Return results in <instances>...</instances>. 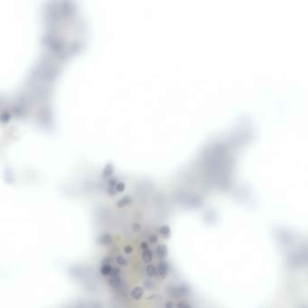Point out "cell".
<instances>
[{"label":"cell","instance_id":"5","mask_svg":"<svg viewBox=\"0 0 308 308\" xmlns=\"http://www.w3.org/2000/svg\"><path fill=\"white\" fill-rule=\"evenodd\" d=\"M142 259L145 263L149 264L153 259V252L149 248L146 250H142Z\"/></svg>","mask_w":308,"mask_h":308},{"label":"cell","instance_id":"2","mask_svg":"<svg viewBox=\"0 0 308 308\" xmlns=\"http://www.w3.org/2000/svg\"><path fill=\"white\" fill-rule=\"evenodd\" d=\"M155 254L158 259H164L167 256V247L165 244H160L155 248Z\"/></svg>","mask_w":308,"mask_h":308},{"label":"cell","instance_id":"9","mask_svg":"<svg viewBox=\"0 0 308 308\" xmlns=\"http://www.w3.org/2000/svg\"><path fill=\"white\" fill-rule=\"evenodd\" d=\"M159 233L162 235L164 238H168L170 236V228L168 226H162L158 229Z\"/></svg>","mask_w":308,"mask_h":308},{"label":"cell","instance_id":"14","mask_svg":"<svg viewBox=\"0 0 308 308\" xmlns=\"http://www.w3.org/2000/svg\"><path fill=\"white\" fill-rule=\"evenodd\" d=\"M176 308H192V306L185 302H179L176 304Z\"/></svg>","mask_w":308,"mask_h":308},{"label":"cell","instance_id":"3","mask_svg":"<svg viewBox=\"0 0 308 308\" xmlns=\"http://www.w3.org/2000/svg\"><path fill=\"white\" fill-rule=\"evenodd\" d=\"M157 271L162 277H165L169 271V264L166 261H161L157 266Z\"/></svg>","mask_w":308,"mask_h":308},{"label":"cell","instance_id":"7","mask_svg":"<svg viewBox=\"0 0 308 308\" xmlns=\"http://www.w3.org/2000/svg\"><path fill=\"white\" fill-rule=\"evenodd\" d=\"M112 271H113V268L110 264H104L100 269V274L103 276H110Z\"/></svg>","mask_w":308,"mask_h":308},{"label":"cell","instance_id":"6","mask_svg":"<svg viewBox=\"0 0 308 308\" xmlns=\"http://www.w3.org/2000/svg\"><path fill=\"white\" fill-rule=\"evenodd\" d=\"M131 295H132V297L135 299V300H139L143 295H144V289L143 287L141 286H136L133 288V290L131 292Z\"/></svg>","mask_w":308,"mask_h":308},{"label":"cell","instance_id":"17","mask_svg":"<svg viewBox=\"0 0 308 308\" xmlns=\"http://www.w3.org/2000/svg\"><path fill=\"white\" fill-rule=\"evenodd\" d=\"M140 248H141L142 250H146V249H148V248H148V244H147V242H146V241L141 242Z\"/></svg>","mask_w":308,"mask_h":308},{"label":"cell","instance_id":"11","mask_svg":"<svg viewBox=\"0 0 308 308\" xmlns=\"http://www.w3.org/2000/svg\"><path fill=\"white\" fill-rule=\"evenodd\" d=\"M130 202H131V198H129V197H125V198H123L122 200H120V201L118 203V207H119V208L124 207L125 205L129 204Z\"/></svg>","mask_w":308,"mask_h":308},{"label":"cell","instance_id":"16","mask_svg":"<svg viewBox=\"0 0 308 308\" xmlns=\"http://www.w3.org/2000/svg\"><path fill=\"white\" fill-rule=\"evenodd\" d=\"M133 230H134L136 233L139 232V231L141 230V225L138 224V223H135V224L133 225Z\"/></svg>","mask_w":308,"mask_h":308},{"label":"cell","instance_id":"12","mask_svg":"<svg viewBox=\"0 0 308 308\" xmlns=\"http://www.w3.org/2000/svg\"><path fill=\"white\" fill-rule=\"evenodd\" d=\"M116 261H117V263H118L119 266H126V265L129 264L128 260H126L123 256H120V255L117 257Z\"/></svg>","mask_w":308,"mask_h":308},{"label":"cell","instance_id":"1","mask_svg":"<svg viewBox=\"0 0 308 308\" xmlns=\"http://www.w3.org/2000/svg\"><path fill=\"white\" fill-rule=\"evenodd\" d=\"M119 275H120V269L118 267L113 268L111 275L110 276V277H108V284L110 285V287L116 288V287L120 285L121 280H120Z\"/></svg>","mask_w":308,"mask_h":308},{"label":"cell","instance_id":"8","mask_svg":"<svg viewBox=\"0 0 308 308\" xmlns=\"http://www.w3.org/2000/svg\"><path fill=\"white\" fill-rule=\"evenodd\" d=\"M157 272H158V271H157L156 267H155L154 265L149 264V265L147 266V267H146V273H147V275L149 277H155V275H156Z\"/></svg>","mask_w":308,"mask_h":308},{"label":"cell","instance_id":"10","mask_svg":"<svg viewBox=\"0 0 308 308\" xmlns=\"http://www.w3.org/2000/svg\"><path fill=\"white\" fill-rule=\"evenodd\" d=\"M144 287L147 289V290H152L155 287V284L151 279H146L144 281Z\"/></svg>","mask_w":308,"mask_h":308},{"label":"cell","instance_id":"4","mask_svg":"<svg viewBox=\"0 0 308 308\" xmlns=\"http://www.w3.org/2000/svg\"><path fill=\"white\" fill-rule=\"evenodd\" d=\"M99 243L101 244V245H104V246H108V245H110L112 243V237L111 235L110 234H102L101 236H100L99 240H98Z\"/></svg>","mask_w":308,"mask_h":308},{"label":"cell","instance_id":"18","mask_svg":"<svg viewBox=\"0 0 308 308\" xmlns=\"http://www.w3.org/2000/svg\"><path fill=\"white\" fill-rule=\"evenodd\" d=\"M165 308H174V303H173L172 301H168V302H166Z\"/></svg>","mask_w":308,"mask_h":308},{"label":"cell","instance_id":"13","mask_svg":"<svg viewBox=\"0 0 308 308\" xmlns=\"http://www.w3.org/2000/svg\"><path fill=\"white\" fill-rule=\"evenodd\" d=\"M148 240H149V242H150L151 244H153V245H154V244H156L157 241H158V236H157L156 234H152V235H150V237H149Z\"/></svg>","mask_w":308,"mask_h":308},{"label":"cell","instance_id":"15","mask_svg":"<svg viewBox=\"0 0 308 308\" xmlns=\"http://www.w3.org/2000/svg\"><path fill=\"white\" fill-rule=\"evenodd\" d=\"M124 252H125V254H126V255H130L131 253L133 252V247L130 246V245L126 246L124 248Z\"/></svg>","mask_w":308,"mask_h":308}]
</instances>
